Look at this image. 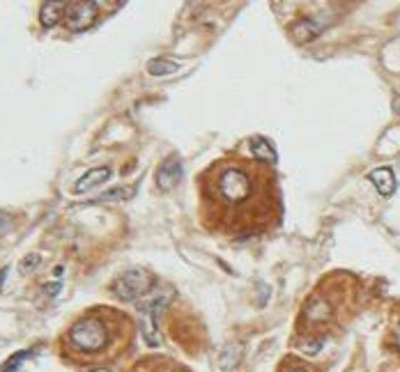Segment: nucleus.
Masks as SVG:
<instances>
[{
  "label": "nucleus",
  "instance_id": "obj_1",
  "mask_svg": "<svg viewBox=\"0 0 400 372\" xmlns=\"http://www.w3.org/2000/svg\"><path fill=\"white\" fill-rule=\"evenodd\" d=\"M198 214L210 232L249 237L281 221V191L274 168L258 157L230 154L198 175Z\"/></svg>",
  "mask_w": 400,
  "mask_h": 372
},
{
  "label": "nucleus",
  "instance_id": "obj_2",
  "mask_svg": "<svg viewBox=\"0 0 400 372\" xmlns=\"http://www.w3.org/2000/svg\"><path fill=\"white\" fill-rule=\"evenodd\" d=\"M131 340V322L125 313L97 308L81 315L65 336V354L78 363H101L118 356Z\"/></svg>",
  "mask_w": 400,
  "mask_h": 372
},
{
  "label": "nucleus",
  "instance_id": "obj_3",
  "mask_svg": "<svg viewBox=\"0 0 400 372\" xmlns=\"http://www.w3.org/2000/svg\"><path fill=\"white\" fill-rule=\"evenodd\" d=\"M354 292L357 285L347 274H332L320 281V285L304 301L302 315L297 319V331L304 334V340H311L315 343V349H320L324 331L341 319L343 308L352 304Z\"/></svg>",
  "mask_w": 400,
  "mask_h": 372
},
{
  "label": "nucleus",
  "instance_id": "obj_4",
  "mask_svg": "<svg viewBox=\"0 0 400 372\" xmlns=\"http://www.w3.org/2000/svg\"><path fill=\"white\" fill-rule=\"evenodd\" d=\"M152 274H148L145 269H129L125 272L116 283H113V292H116L118 299L122 301H133L140 294H145L148 289L152 287Z\"/></svg>",
  "mask_w": 400,
  "mask_h": 372
},
{
  "label": "nucleus",
  "instance_id": "obj_5",
  "mask_svg": "<svg viewBox=\"0 0 400 372\" xmlns=\"http://www.w3.org/2000/svg\"><path fill=\"white\" fill-rule=\"evenodd\" d=\"M99 3H74L67 7L65 14V26L71 33H81V30H88L95 26V21L99 16Z\"/></svg>",
  "mask_w": 400,
  "mask_h": 372
},
{
  "label": "nucleus",
  "instance_id": "obj_6",
  "mask_svg": "<svg viewBox=\"0 0 400 372\" xmlns=\"http://www.w3.org/2000/svg\"><path fill=\"white\" fill-rule=\"evenodd\" d=\"M180 175H182L180 159L168 157L166 161L159 165V170H157V186H159L161 191H170L173 186L180 182Z\"/></svg>",
  "mask_w": 400,
  "mask_h": 372
},
{
  "label": "nucleus",
  "instance_id": "obj_7",
  "mask_svg": "<svg viewBox=\"0 0 400 372\" xmlns=\"http://www.w3.org/2000/svg\"><path fill=\"white\" fill-rule=\"evenodd\" d=\"M108 175L111 170L108 168H92L88 170L83 177H81L76 184H74V191L76 193H83V191H90V189H95L97 184H104L108 180Z\"/></svg>",
  "mask_w": 400,
  "mask_h": 372
},
{
  "label": "nucleus",
  "instance_id": "obj_8",
  "mask_svg": "<svg viewBox=\"0 0 400 372\" xmlns=\"http://www.w3.org/2000/svg\"><path fill=\"white\" fill-rule=\"evenodd\" d=\"M67 7L69 5H65V3H46V5H42V12H39V24H42L44 28H53L60 21V16L67 14V12H63V9H67Z\"/></svg>",
  "mask_w": 400,
  "mask_h": 372
},
{
  "label": "nucleus",
  "instance_id": "obj_9",
  "mask_svg": "<svg viewBox=\"0 0 400 372\" xmlns=\"http://www.w3.org/2000/svg\"><path fill=\"white\" fill-rule=\"evenodd\" d=\"M371 182L377 186L382 195H391L396 191V177L389 168H379V170L371 172Z\"/></svg>",
  "mask_w": 400,
  "mask_h": 372
},
{
  "label": "nucleus",
  "instance_id": "obj_10",
  "mask_svg": "<svg viewBox=\"0 0 400 372\" xmlns=\"http://www.w3.org/2000/svg\"><path fill=\"white\" fill-rule=\"evenodd\" d=\"M148 71L155 76H163V74H173V71H178V65L170 60H152L148 65Z\"/></svg>",
  "mask_w": 400,
  "mask_h": 372
},
{
  "label": "nucleus",
  "instance_id": "obj_11",
  "mask_svg": "<svg viewBox=\"0 0 400 372\" xmlns=\"http://www.w3.org/2000/svg\"><path fill=\"white\" fill-rule=\"evenodd\" d=\"M276 372H313V368H309L299 358H285Z\"/></svg>",
  "mask_w": 400,
  "mask_h": 372
},
{
  "label": "nucleus",
  "instance_id": "obj_12",
  "mask_svg": "<svg viewBox=\"0 0 400 372\" xmlns=\"http://www.w3.org/2000/svg\"><path fill=\"white\" fill-rule=\"evenodd\" d=\"M92 372H108V370H104V368H97V370H92Z\"/></svg>",
  "mask_w": 400,
  "mask_h": 372
},
{
  "label": "nucleus",
  "instance_id": "obj_13",
  "mask_svg": "<svg viewBox=\"0 0 400 372\" xmlns=\"http://www.w3.org/2000/svg\"><path fill=\"white\" fill-rule=\"evenodd\" d=\"M398 349H400V329H398Z\"/></svg>",
  "mask_w": 400,
  "mask_h": 372
}]
</instances>
